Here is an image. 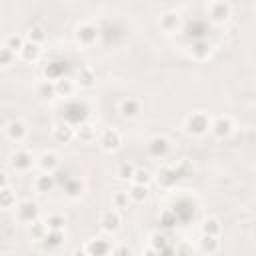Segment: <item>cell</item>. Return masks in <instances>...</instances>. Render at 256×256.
I'll use <instances>...</instances> for the list:
<instances>
[{
  "label": "cell",
  "instance_id": "22",
  "mask_svg": "<svg viewBox=\"0 0 256 256\" xmlns=\"http://www.w3.org/2000/svg\"><path fill=\"white\" fill-rule=\"evenodd\" d=\"M24 36H26L28 42H34L38 46H42L48 40V32H46V26L44 24H32V26H28V30H26Z\"/></svg>",
  "mask_w": 256,
  "mask_h": 256
},
{
  "label": "cell",
  "instance_id": "33",
  "mask_svg": "<svg viewBox=\"0 0 256 256\" xmlns=\"http://www.w3.org/2000/svg\"><path fill=\"white\" fill-rule=\"evenodd\" d=\"M130 204H132V202H130L126 190H114V192H112V206H114V210H118V212H120V210H126Z\"/></svg>",
  "mask_w": 256,
  "mask_h": 256
},
{
  "label": "cell",
  "instance_id": "44",
  "mask_svg": "<svg viewBox=\"0 0 256 256\" xmlns=\"http://www.w3.org/2000/svg\"><path fill=\"white\" fill-rule=\"evenodd\" d=\"M70 256H88V252H86L84 248H76V250H74Z\"/></svg>",
  "mask_w": 256,
  "mask_h": 256
},
{
  "label": "cell",
  "instance_id": "17",
  "mask_svg": "<svg viewBox=\"0 0 256 256\" xmlns=\"http://www.w3.org/2000/svg\"><path fill=\"white\" fill-rule=\"evenodd\" d=\"M34 190L36 192H40V194H48V192H52L54 188H56V176L54 174H48V172H40V174H36V178H34Z\"/></svg>",
  "mask_w": 256,
  "mask_h": 256
},
{
  "label": "cell",
  "instance_id": "21",
  "mask_svg": "<svg viewBox=\"0 0 256 256\" xmlns=\"http://www.w3.org/2000/svg\"><path fill=\"white\" fill-rule=\"evenodd\" d=\"M200 230L204 236H218L222 234V220L218 216H206L200 224Z\"/></svg>",
  "mask_w": 256,
  "mask_h": 256
},
{
  "label": "cell",
  "instance_id": "39",
  "mask_svg": "<svg viewBox=\"0 0 256 256\" xmlns=\"http://www.w3.org/2000/svg\"><path fill=\"white\" fill-rule=\"evenodd\" d=\"M174 256H194V246L188 240H180L174 244Z\"/></svg>",
  "mask_w": 256,
  "mask_h": 256
},
{
  "label": "cell",
  "instance_id": "2",
  "mask_svg": "<svg viewBox=\"0 0 256 256\" xmlns=\"http://www.w3.org/2000/svg\"><path fill=\"white\" fill-rule=\"evenodd\" d=\"M74 38H76V42H78L82 48H90V46H94V44L98 42V38H100V28H98L94 22L84 20V22L76 24V28H74Z\"/></svg>",
  "mask_w": 256,
  "mask_h": 256
},
{
  "label": "cell",
  "instance_id": "1",
  "mask_svg": "<svg viewBox=\"0 0 256 256\" xmlns=\"http://www.w3.org/2000/svg\"><path fill=\"white\" fill-rule=\"evenodd\" d=\"M8 166L16 174H26L36 166V156L26 148H18L8 156Z\"/></svg>",
  "mask_w": 256,
  "mask_h": 256
},
{
  "label": "cell",
  "instance_id": "14",
  "mask_svg": "<svg viewBox=\"0 0 256 256\" xmlns=\"http://www.w3.org/2000/svg\"><path fill=\"white\" fill-rule=\"evenodd\" d=\"M118 112H120L122 118L132 120V118L140 116V112H142V102H140L138 98H134V96L122 98V100L118 102Z\"/></svg>",
  "mask_w": 256,
  "mask_h": 256
},
{
  "label": "cell",
  "instance_id": "8",
  "mask_svg": "<svg viewBox=\"0 0 256 256\" xmlns=\"http://www.w3.org/2000/svg\"><path fill=\"white\" fill-rule=\"evenodd\" d=\"M4 134H6V138L10 142L20 144V142H24L28 138V124L24 120H20V118H12L4 126Z\"/></svg>",
  "mask_w": 256,
  "mask_h": 256
},
{
  "label": "cell",
  "instance_id": "9",
  "mask_svg": "<svg viewBox=\"0 0 256 256\" xmlns=\"http://www.w3.org/2000/svg\"><path fill=\"white\" fill-rule=\"evenodd\" d=\"M16 218L24 224H32L40 218V206L34 200H22L16 204Z\"/></svg>",
  "mask_w": 256,
  "mask_h": 256
},
{
  "label": "cell",
  "instance_id": "27",
  "mask_svg": "<svg viewBox=\"0 0 256 256\" xmlns=\"http://www.w3.org/2000/svg\"><path fill=\"white\" fill-rule=\"evenodd\" d=\"M18 204L16 200V192L8 186V188H0V210H12Z\"/></svg>",
  "mask_w": 256,
  "mask_h": 256
},
{
  "label": "cell",
  "instance_id": "31",
  "mask_svg": "<svg viewBox=\"0 0 256 256\" xmlns=\"http://www.w3.org/2000/svg\"><path fill=\"white\" fill-rule=\"evenodd\" d=\"M44 224H46L48 230H66V216L60 214V212L48 214L46 220H44Z\"/></svg>",
  "mask_w": 256,
  "mask_h": 256
},
{
  "label": "cell",
  "instance_id": "24",
  "mask_svg": "<svg viewBox=\"0 0 256 256\" xmlns=\"http://www.w3.org/2000/svg\"><path fill=\"white\" fill-rule=\"evenodd\" d=\"M18 56L24 60V62H36L40 56H42V46H38V44H34V42H24V46L20 48V52H18Z\"/></svg>",
  "mask_w": 256,
  "mask_h": 256
},
{
  "label": "cell",
  "instance_id": "12",
  "mask_svg": "<svg viewBox=\"0 0 256 256\" xmlns=\"http://www.w3.org/2000/svg\"><path fill=\"white\" fill-rule=\"evenodd\" d=\"M158 26H160V30L166 32V34H172V32L180 30V26H182V16H180V12H178V10H164V12H160V16H158Z\"/></svg>",
  "mask_w": 256,
  "mask_h": 256
},
{
  "label": "cell",
  "instance_id": "3",
  "mask_svg": "<svg viewBox=\"0 0 256 256\" xmlns=\"http://www.w3.org/2000/svg\"><path fill=\"white\" fill-rule=\"evenodd\" d=\"M184 128L192 136H204L210 130V116L204 110H194L184 118Z\"/></svg>",
  "mask_w": 256,
  "mask_h": 256
},
{
  "label": "cell",
  "instance_id": "41",
  "mask_svg": "<svg viewBox=\"0 0 256 256\" xmlns=\"http://www.w3.org/2000/svg\"><path fill=\"white\" fill-rule=\"evenodd\" d=\"M132 254V250L126 246V244H118V246H114V250H112V256H130Z\"/></svg>",
  "mask_w": 256,
  "mask_h": 256
},
{
  "label": "cell",
  "instance_id": "34",
  "mask_svg": "<svg viewBox=\"0 0 256 256\" xmlns=\"http://www.w3.org/2000/svg\"><path fill=\"white\" fill-rule=\"evenodd\" d=\"M46 232H48V228H46V224H44V220H34L32 224H28V234H30V238L32 240H36V242H40L44 236H46Z\"/></svg>",
  "mask_w": 256,
  "mask_h": 256
},
{
  "label": "cell",
  "instance_id": "45",
  "mask_svg": "<svg viewBox=\"0 0 256 256\" xmlns=\"http://www.w3.org/2000/svg\"><path fill=\"white\" fill-rule=\"evenodd\" d=\"M110 256H112V254H110Z\"/></svg>",
  "mask_w": 256,
  "mask_h": 256
},
{
  "label": "cell",
  "instance_id": "5",
  "mask_svg": "<svg viewBox=\"0 0 256 256\" xmlns=\"http://www.w3.org/2000/svg\"><path fill=\"white\" fill-rule=\"evenodd\" d=\"M82 248L88 252V256H110L114 250V242L108 240L106 236H94Z\"/></svg>",
  "mask_w": 256,
  "mask_h": 256
},
{
  "label": "cell",
  "instance_id": "4",
  "mask_svg": "<svg viewBox=\"0 0 256 256\" xmlns=\"http://www.w3.org/2000/svg\"><path fill=\"white\" fill-rule=\"evenodd\" d=\"M98 146L104 150V152H116L120 146H122V134L120 130L116 128H102L100 134H98Z\"/></svg>",
  "mask_w": 256,
  "mask_h": 256
},
{
  "label": "cell",
  "instance_id": "23",
  "mask_svg": "<svg viewBox=\"0 0 256 256\" xmlns=\"http://www.w3.org/2000/svg\"><path fill=\"white\" fill-rule=\"evenodd\" d=\"M190 54H192V58H196V60H208L210 58V54H212V46H210V42L208 40H194L192 42V46H190Z\"/></svg>",
  "mask_w": 256,
  "mask_h": 256
},
{
  "label": "cell",
  "instance_id": "18",
  "mask_svg": "<svg viewBox=\"0 0 256 256\" xmlns=\"http://www.w3.org/2000/svg\"><path fill=\"white\" fill-rule=\"evenodd\" d=\"M54 88H56V96H60V98H70V96H74V92H76V80L74 78H70V76H62V78H58V80H54Z\"/></svg>",
  "mask_w": 256,
  "mask_h": 256
},
{
  "label": "cell",
  "instance_id": "42",
  "mask_svg": "<svg viewBox=\"0 0 256 256\" xmlns=\"http://www.w3.org/2000/svg\"><path fill=\"white\" fill-rule=\"evenodd\" d=\"M8 186H10V176L8 172L0 170V188H8Z\"/></svg>",
  "mask_w": 256,
  "mask_h": 256
},
{
  "label": "cell",
  "instance_id": "38",
  "mask_svg": "<svg viewBox=\"0 0 256 256\" xmlns=\"http://www.w3.org/2000/svg\"><path fill=\"white\" fill-rule=\"evenodd\" d=\"M14 62H16V52H12L10 48L2 44L0 46V68H10Z\"/></svg>",
  "mask_w": 256,
  "mask_h": 256
},
{
  "label": "cell",
  "instance_id": "25",
  "mask_svg": "<svg viewBox=\"0 0 256 256\" xmlns=\"http://www.w3.org/2000/svg\"><path fill=\"white\" fill-rule=\"evenodd\" d=\"M180 176L176 174V170H174V166H162L160 170H158V184L162 186V188H170V186H174L176 184V180H178Z\"/></svg>",
  "mask_w": 256,
  "mask_h": 256
},
{
  "label": "cell",
  "instance_id": "30",
  "mask_svg": "<svg viewBox=\"0 0 256 256\" xmlns=\"http://www.w3.org/2000/svg\"><path fill=\"white\" fill-rule=\"evenodd\" d=\"M36 94H38L42 100H52V98H56L54 82H52V80H42V82H38V86H36Z\"/></svg>",
  "mask_w": 256,
  "mask_h": 256
},
{
  "label": "cell",
  "instance_id": "26",
  "mask_svg": "<svg viewBox=\"0 0 256 256\" xmlns=\"http://www.w3.org/2000/svg\"><path fill=\"white\" fill-rule=\"evenodd\" d=\"M126 192H128L130 202H134V204H142V202H146V200L150 198V186L132 184V186H130V190H126Z\"/></svg>",
  "mask_w": 256,
  "mask_h": 256
},
{
  "label": "cell",
  "instance_id": "32",
  "mask_svg": "<svg viewBox=\"0 0 256 256\" xmlns=\"http://www.w3.org/2000/svg\"><path fill=\"white\" fill-rule=\"evenodd\" d=\"M84 190V184L80 182V178H68L66 184H64V194L68 198H78Z\"/></svg>",
  "mask_w": 256,
  "mask_h": 256
},
{
  "label": "cell",
  "instance_id": "20",
  "mask_svg": "<svg viewBox=\"0 0 256 256\" xmlns=\"http://www.w3.org/2000/svg\"><path fill=\"white\" fill-rule=\"evenodd\" d=\"M96 84V72L92 66H82L80 72H78V78H76V86L78 88H84V90H90L94 88Z\"/></svg>",
  "mask_w": 256,
  "mask_h": 256
},
{
  "label": "cell",
  "instance_id": "19",
  "mask_svg": "<svg viewBox=\"0 0 256 256\" xmlns=\"http://www.w3.org/2000/svg\"><path fill=\"white\" fill-rule=\"evenodd\" d=\"M44 250H58L64 244V230H48L46 236L40 240Z\"/></svg>",
  "mask_w": 256,
  "mask_h": 256
},
{
  "label": "cell",
  "instance_id": "6",
  "mask_svg": "<svg viewBox=\"0 0 256 256\" xmlns=\"http://www.w3.org/2000/svg\"><path fill=\"white\" fill-rule=\"evenodd\" d=\"M210 132H212L214 138L224 140V138H228L234 132V120L230 116H226V114H220L216 118H210Z\"/></svg>",
  "mask_w": 256,
  "mask_h": 256
},
{
  "label": "cell",
  "instance_id": "29",
  "mask_svg": "<svg viewBox=\"0 0 256 256\" xmlns=\"http://www.w3.org/2000/svg\"><path fill=\"white\" fill-rule=\"evenodd\" d=\"M200 250L204 254H216L220 250V238L218 236H200Z\"/></svg>",
  "mask_w": 256,
  "mask_h": 256
},
{
  "label": "cell",
  "instance_id": "15",
  "mask_svg": "<svg viewBox=\"0 0 256 256\" xmlns=\"http://www.w3.org/2000/svg\"><path fill=\"white\" fill-rule=\"evenodd\" d=\"M74 138H78L82 144H92L98 138L96 126L92 122H80L74 126Z\"/></svg>",
  "mask_w": 256,
  "mask_h": 256
},
{
  "label": "cell",
  "instance_id": "43",
  "mask_svg": "<svg viewBox=\"0 0 256 256\" xmlns=\"http://www.w3.org/2000/svg\"><path fill=\"white\" fill-rule=\"evenodd\" d=\"M142 256H162V254H160L158 250H154V248H150V246H148V248L142 252Z\"/></svg>",
  "mask_w": 256,
  "mask_h": 256
},
{
  "label": "cell",
  "instance_id": "36",
  "mask_svg": "<svg viewBox=\"0 0 256 256\" xmlns=\"http://www.w3.org/2000/svg\"><path fill=\"white\" fill-rule=\"evenodd\" d=\"M154 180L152 172L148 168H138L136 166V172L132 176V184H142V186H150V182Z\"/></svg>",
  "mask_w": 256,
  "mask_h": 256
},
{
  "label": "cell",
  "instance_id": "35",
  "mask_svg": "<svg viewBox=\"0 0 256 256\" xmlns=\"http://www.w3.org/2000/svg\"><path fill=\"white\" fill-rule=\"evenodd\" d=\"M24 42H26V36H24V34L12 32V34H8V36H6L4 46H6V48H10L12 52H20V48L24 46Z\"/></svg>",
  "mask_w": 256,
  "mask_h": 256
},
{
  "label": "cell",
  "instance_id": "16",
  "mask_svg": "<svg viewBox=\"0 0 256 256\" xmlns=\"http://www.w3.org/2000/svg\"><path fill=\"white\" fill-rule=\"evenodd\" d=\"M52 138H54L56 142H60V144H68L70 140H74V126L68 124L66 120L56 122V124L52 126Z\"/></svg>",
  "mask_w": 256,
  "mask_h": 256
},
{
  "label": "cell",
  "instance_id": "11",
  "mask_svg": "<svg viewBox=\"0 0 256 256\" xmlns=\"http://www.w3.org/2000/svg\"><path fill=\"white\" fill-rule=\"evenodd\" d=\"M146 152H148V156L162 160V158H166L168 152H170V140H168L166 136H162V134H156V136H152V138L146 142Z\"/></svg>",
  "mask_w": 256,
  "mask_h": 256
},
{
  "label": "cell",
  "instance_id": "10",
  "mask_svg": "<svg viewBox=\"0 0 256 256\" xmlns=\"http://www.w3.org/2000/svg\"><path fill=\"white\" fill-rule=\"evenodd\" d=\"M98 224H100V228H102L106 234H114V232L120 230V226H122V216H120L118 210H114V208H106V210L100 212V216H98Z\"/></svg>",
  "mask_w": 256,
  "mask_h": 256
},
{
  "label": "cell",
  "instance_id": "13",
  "mask_svg": "<svg viewBox=\"0 0 256 256\" xmlns=\"http://www.w3.org/2000/svg\"><path fill=\"white\" fill-rule=\"evenodd\" d=\"M36 166L40 168V172L54 174L60 168V156L54 150H44L40 156H36Z\"/></svg>",
  "mask_w": 256,
  "mask_h": 256
},
{
  "label": "cell",
  "instance_id": "40",
  "mask_svg": "<svg viewBox=\"0 0 256 256\" xmlns=\"http://www.w3.org/2000/svg\"><path fill=\"white\" fill-rule=\"evenodd\" d=\"M174 170H176V174L182 178V176H190V174H194V168H192V164L184 158L182 162H178L176 166H174Z\"/></svg>",
  "mask_w": 256,
  "mask_h": 256
},
{
  "label": "cell",
  "instance_id": "37",
  "mask_svg": "<svg viewBox=\"0 0 256 256\" xmlns=\"http://www.w3.org/2000/svg\"><path fill=\"white\" fill-rule=\"evenodd\" d=\"M166 246H168V238H166L164 234H160V232L150 234V248H154V250H158L160 254H164Z\"/></svg>",
  "mask_w": 256,
  "mask_h": 256
},
{
  "label": "cell",
  "instance_id": "7",
  "mask_svg": "<svg viewBox=\"0 0 256 256\" xmlns=\"http://www.w3.org/2000/svg\"><path fill=\"white\" fill-rule=\"evenodd\" d=\"M208 10V18L214 22V24H224L228 22V18L232 16V4L230 2H224V0H216V2H210L206 6Z\"/></svg>",
  "mask_w": 256,
  "mask_h": 256
},
{
  "label": "cell",
  "instance_id": "28",
  "mask_svg": "<svg viewBox=\"0 0 256 256\" xmlns=\"http://www.w3.org/2000/svg\"><path fill=\"white\" fill-rule=\"evenodd\" d=\"M134 172H136V164H132L130 160H124V162H120V164L116 166V178L122 180V182L132 180Z\"/></svg>",
  "mask_w": 256,
  "mask_h": 256
}]
</instances>
